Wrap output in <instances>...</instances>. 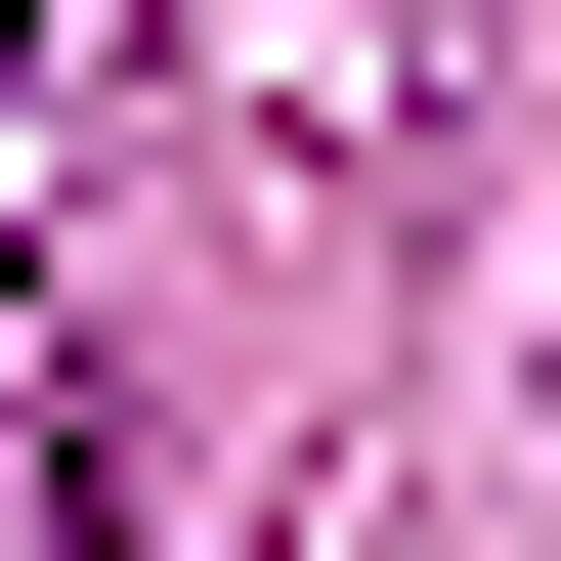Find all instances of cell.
I'll list each match as a JSON object with an SVG mask.
<instances>
[{
  "label": "cell",
  "instance_id": "1",
  "mask_svg": "<svg viewBox=\"0 0 561 561\" xmlns=\"http://www.w3.org/2000/svg\"><path fill=\"white\" fill-rule=\"evenodd\" d=\"M0 130H44V0H0Z\"/></svg>",
  "mask_w": 561,
  "mask_h": 561
}]
</instances>
